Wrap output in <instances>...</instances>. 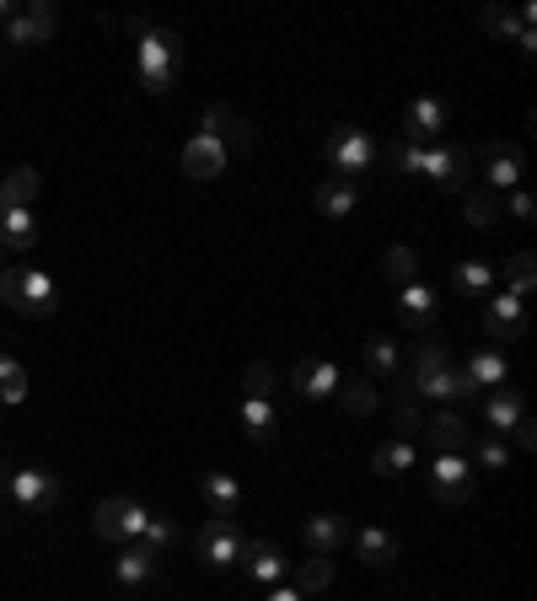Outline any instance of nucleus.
<instances>
[{"instance_id": "f257e3e1", "label": "nucleus", "mask_w": 537, "mask_h": 601, "mask_svg": "<svg viewBox=\"0 0 537 601\" xmlns=\"http://www.w3.org/2000/svg\"><path fill=\"white\" fill-rule=\"evenodd\" d=\"M387 161L398 167V172H419V178H436L441 189H452L462 194V183H468V172H473V157H468V146H393Z\"/></svg>"}, {"instance_id": "f03ea898", "label": "nucleus", "mask_w": 537, "mask_h": 601, "mask_svg": "<svg viewBox=\"0 0 537 601\" xmlns=\"http://www.w3.org/2000/svg\"><path fill=\"white\" fill-rule=\"evenodd\" d=\"M178 71H183V39H178L172 28H151L146 39L135 43V76H140V86H146L151 97L172 92Z\"/></svg>"}, {"instance_id": "7ed1b4c3", "label": "nucleus", "mask_w": 537, "mask_h": 601, "mask_svg": "<svg viewBox=\"0 0 537 601\" xmlns=\"http://www.w3.org/2000/svg\"><path fill=\"white\" fill-rule=\"evenodd\" d=\"M0 301H11L22 318H54L60 290H54V280H49L43 269L22 264V269H6V275H0Z\"/></svg>"}, {"instance_id": "20e7f679", "label": "nucleus", "mask_w": 537, "mask_h": 601, "mask_svg": "<svg viewBox=\"0 0 537 601\" xmlns=\"http://www.w3.org/2000/svg\"><path fill=\"white\" fill-rule=\"evenodd\" d=\"M329 161H333V178H344V183H355L361 172H372L376 167V146L366 129H355V124H339L329 135Z\"/></svg>"}, {"instance_id": "39448f33", "label": "nucleus", "mask_w": 537, "mask_h": 601, "mask_svg": "<svg viewBox=\"0 0 537 601\" xmlns=\"http://www.w3.org/2000/svg\"><path fill=\"white\" fill-rule=\"evenodd\" d=\"M146 522H151V511H146L140 500H129V494H108V500L97 505V516H92L97 537H108V543H140Z\"/></svg>"}, {"instance_id": "423d86ee", "label": "nucleus", "mask_w": 537, "mask_h": 601, "mask_svg": "<svg viewBox=\"0 0 537 601\" xmlns=\"http://www.w3.org/2000/svg\"><path fill=\"white\" fill-rule=\"evenodd\" d=\"M194 548H200V559H205L210 569H232V564L243 559L248 537H243V526H237V516H210Z\"/></svg>"}, {"instance_id": "0eeeda50", "label": "nucleus", "mask_w": 537, "mask_h": 601, "mask_svg": "<svg viewBox=\"0 0 537 601\" xmlns=\"http://www.w3.org/2000/svg\"><path fill=\"white\" fill-rule=\"evenodd\" d=\"M6 500H11L17 511H28V516H43V511L60 505V479H54L49 468H22V473H11Z\"/></svg>"}, {"instance_id": "6e6552de", "label": "nucleus", "mask_w": 537, "mask_h": 601, "mask_svg": "<svg viewBox=\"0 0 537 601\" xmlns=\"http://www.w3.org/2000/svg\"><path fill=\"white\" fill-rule=\"evenodd\" d=\"M447 129H452V114H447L441 97H414L409 108H404V140H409V146H430V140H441Z\"/></svg>"}, {"instance_id": "1a4fd4ad", "label": "nucleus", "mask_w": 537, "mask_h": 601, "mask_svg": "<svg viewBox=\"0 0 537 601\" xmlns=\"http://www.w3.org/2000/svg\"><path fill=\"white\" fill-rule=\"evenodd\" d=\"M49 39H54V6H49V0H33V6H17V11H11L6 43L39 49V43H49Z\"/></svg>"}, {"instance_id": "9d476101", "label": "nucleus", "mask_w": 537, "mask_h": 601, "mask_svg": "<svg viewBox=\"0 0 537 601\" xmlns=\"http://www.w3.org/2000/svg\"><path fill=\"white\" fill-rule=\"evenodd\" d=\"M484 333H490V344H516L522 333H527V301L522 296H495L490 301V312H484Z\"/></svg>"}, {"instance_id": "9b49d317", "label": "nucleus", "mask_w": 537, "mask_h": 601, "mask_svg": "<svg viewBox=\"0 0 537 601\" xmlns=\"http://www.w3.org/2000/svg\"><path fill=\"white\" fill-rule=\"evenodd\" d=\"M430 494H436L441 505L473 500V468H468V457H436V468H430Z\"/></svg>"}, {"instance_id": "f8f14e48", "label": "nucleus", "mask_w": 537, "mask_h": 601, "mask_svg": "<svg viewBox=\"0 0 537 601\" xmlns=\"http://www.w3.org/2000/svg\"><path fill=\"white\" fill-rule=\"evenodd\" d=\"M425 441L436 446L441 457H462V446L473 441V430H468V419L457 408H441L436 419H425Z\"/></svg>"}, {"instance_id": "ddd939ff", "label": "nucleus", "mask_w": 537, "mask_h": 601, "mask_svg": "<svg viewBox=\"0 0 537 601\" xmlns=\"http://www.w3.org/2000/svg\"><path fill=\"white\" fill-rule=\"evenodd\" d=\"M339 382H344V376H339V365L333 361H301L296 365V371H290V387H296V393H301V398H333V393H339Z\"/></svg>"}, {"instance_id": "4468645a", "label": "nucleus", "mask_w": 537, "mask_h": 601, "mask_svg": "<svg viewBox=\"0 0 537 601\" xmlns=\"http://www.w3.org/2000/svg\"><path fill=\"white\" fill-rule=\"evenodd\" d=\"M157 559H162V554H151L146 543H119V559H114V575H119V586H129V591L151 586V575H157Z\"/></svg>"}, {"instance_id": "2eb2a0df", "label": "nucleus", "mask_w": 537, "mask_h": 601, "mask_svg": "<svg viewBox=\"0 0 537 601\" xmlns=\"http://www.w3.org/2000/svg\"><path fill=\"white\" fill-rule=\"evenodd\" d=\"M301 537H307V554H318V559H333V548L350 537V522H344V516H333V511H323V516H307Z\"/></svg>"}, {"instance_id": "dca6fc26", "label": "nucleus", "mask_w": 537, "mask_h": 601, "mask_svg": "<svg viewBox=\"0 0 537 601\" xmlns=\"http://www.w3.org/2000/svg\"><path fill=\"white\" fill-rule=\"evenodd\" d=\"M183 172H189V178H200V183L221 178V172H226V151H221V140L194 135V140L183 146Z\"/></svg>"}, {"instance_id": "f3484780", "label": "nucleus", "mask_w": 537, "mask_h": 601, "mask_svg": "<svg viewBox=\"0 0 537 601\" xmlns=\"http://www.w3.org/2000/svg\"><path fill=\"white\" fill-rule=\"evenodd\" d=\"M39 189H43V178L33 172V167H17V172H6V178H0V215H6V210H33Z\"/></svg>"}, {"instance_id": "a211bd4d", "label": "nucleus", "mask_w": 537, "mask_h": 601, "mask_svg": "<svg viewBox=\"0 0 537 601\" xmlns=\"http://www.w3.org/2000/svg\"><path fill=\"white\" fill-rule=\"evenodd\" d=\"M33 242H39L33 210H6L0 215V253H33Z\"/></svg>"}, {"instance_id": "6ab92c4d", "label": "nucleus", "mask_w": 537, "mask_h": 601, "mask_svg": "<svg viewBox=\"0 0 537 601\" xmlns=\"http://www.w3.org/2000/svg\"><path fill=\"white\" fill-rule=\"evenodd\" d=\"M484 419H490V430H516L522 419H527V403H522V393L516 387H495L490 393V403H484Z\"/></svg>"}, {"instance_id": "aec40b11", "label": "nucleus", "mask_w": 537, "mask_h": 601, "mask_svg": "<svg viewBox=\"0 0 537 601\" xmlns=\"http://www.w3.org/2000/svg\"><path fill=\"white\" fill-rule=\"evenodd\" d=\"M398 318L409 322V328H430V322H436V290H430V285H404V290H398Z\"/></svg>"}, {"instance_id": "412c9836", "label": "nucleus", "mask_w": 537, "mask_h": 601, "mask_svg": "<svg viewBox=\"0 0 537 601\" xmlns=\"http://www.w3.org/2000/svg\"><path fill=\"white\" fill-rule=\"evenodd\" d=\"M516 183H522V151L505 146V140H495V146H490V194H505V189H516Z\"/></svg>"}, {"instance_id": "4be33fe9", "label": "nucleus", "mask_w": 537, "mask_h": 601, "mask_svg": "<svg viewBox=\"0 0 537 601\" xmlns=\"http://www.w3.org/2000/svg\"><path fill=\"white\" fill-rule=\"evenodd\" d=\"M237 564H248V580H264V586H275V580L286 575V554H280L275 543H248Z\"/></svg>"}, {"instance_id": "5701e85b", "label": "nucleus", "mask_w": 537, "mask_h": 601, "mask_svg": "<svg viewBox=\"0 0 537 601\" xmlns=\"http://www.w3.org/2000/svg\"><path fill=\"white\" fill-rule=\"evenodd\" d=\"M205 505L210 516H237V505H243V489H237V479L232 473H205Z\"/></svg>"}, {"instance_id": "b1692460", "label": "nucleus", "mask_w": 537, "mask_h": 601, "mask_svg": "<svg viewBox=\"0 0 537 601\" xmlns=\"http://www.w3.org/2000/svg\"><path fill=\"white\" fill-rule=\"evenodd\" d=\"M462 376L473 382V393H484V387H505V355H500V350H479V355H468Z\"/></svg>"}, {"instance_id": "393cba45", "label": "nucleus", "mask_w": 537, "mask_h": 601, "mask_svg": "<svg viewBox=\"0 0 537 601\" xmlns=\"http://www.w3.org/2000/svg\"><path fill=\"white\" fill-rule=\"evenodd\" d=\"M243 430H248L253 441H275V430H280V419H275V403L269 398H243Z\"/></svg>"}, {"instance_id": "a878e982", "label": "nucleus", "mask_w": 537, "mask_h": 601, "mask_svg": "<svg viewBox=\"0 0 537 601\" xmlns=\"http://www.w3.org/2000/svg\"><path fill=\"white\" fill-rule=\"evenodd\" d=\"M355 204H361V194H355V183H344V178H329V183L318 189V210L333 215V221L355 215Z\"/></svg>"}, {"instance_id": "bb28decb", "label": "nucleus", "mask_w": 537, "mask_h": 601, "mask_svg": "<svg viewBox=\"0 0 537 601\" xmlns=\"http://www.w3.org/2000/svg\"><path fill=\"white\" fill-rule=\"evenodd\" d=\"M452 285L462 296H490V290H495V269H490L484 258H462L452 269Z\"/></svg>"}, {"instance_id": "cd10ccee", "label": "nucleus", "mask_w": 537, "mask_h": 601, "mask_svg": "<svg viewBox=\"0 0 537 601\" xmlns=\"http://www.w3.org/2000/svg\"><path fill=\"white\" fill-rule=\"evenodd\" d=\"M355 548H361V559L376 564V569H387V564L398 559V537H393V532H382V526H366V532L355 537Z\"/></svg>"}, {"instance_id": "c85d7f7f", "label": "nucleus", "mask_w": 537, "mask_h": 601, "mask_svg": "<svg viewBox=\"0 0 537 601\" xmlns=\"http://www.w3.org/2000/svg\"><path fill=\"white\" fill-rule=\"evenodd\" d=\"M372 468L382 479H398V473H409L414 468V441H382L372 451Z\"/></svg>"}, {"instance_id": "c756f323", "label": "nucleus", "mask_w": 537, "mask_h": 601, "mask_svg": "<svg viewBox=\"0 0 537 601\" xmlns=\"http://www.w3.org/2000/svg\"><path fill=\"white\" fill-rule=\"evenodd\" d=\"M329 586H333V559H318V554H312V559L296 569V591H301V597H318V591H329Z\"/></svg>"}, {"instance_id": "7c9ffc66", "label": "nucleus", "mask_w": 537, "mask_h": 601, "mask_svg": "<svg viewBox=\"0 0 537 601\" xmlns=\"http://www.w3.org/2000/svg\"><path fill=\"white\" fill-rule=\"evenodd\" d=\"M500 215H505V200L500 194H490V189H479V194H468V226H495Z\"/></svg>"}, {"instance_id": "2f4dec72", "label": "nucleus", "mask_w": 537, "mask_h": 601, "mask_svg": "<svg viewBox=\"0 0 537 601\" xmlns=\"http://www.w3.org/2000/svg\"><path fill=\"white\" fill-rule=\"evenodd\" d=\"M398 371V344L393 339H366V376H393Z\"/></svg>"}, {"instance_id": "473e14b6", "label": "nucleus", "mask_w": 537, "mask_h": 601, "mask_svg": "<svg viewBox=\"0 0 537 601\" xmlns=\"http://www.w3.org/2000/svg\"><path fill=\"white\" fill-rule=\"evenodd\" d=\"M382 269H387V280L414 285V280H419V253L398 242V247H387V264H382Z\"/></svg>"}, {"instance_id": "72a5a7b5", "label": "nucleus", "mask_w": 537, "mask_h": 601, "mask_svg": "<svg viewBox=\"0 0 537 601\" xmlns=\"http://www.w3.org/2000/svg\"><path fill=\"white\" fill-rule=\"evenodd\" d=\"M479 22H484V33H490V39H522V17H516V11H505V6H484V17H479Z\"/></svg>"}, {"instance_id": "f704fd0d", "label": "nucleus", "mask_w": 537, "mask_h": 601, "mask_svg": "<svg viewBox=\"0 0 537 601\" xmlns=\"http://www.w3.org/2000/svg\"><path fill=\"white\" fill-rule=\"evenodd\" d=\"M0 398H6V403L28 398V371H22L17 355H0Z\"/></svg>"}, {"instance_id": "c9c22d12", "label": "nucleus", "mask_w": 537, "mask_h": 601, "mask_svg": "<svg viewBox=\"0 0 537 601\" xmlns=\"http://www.w3.org/2000/svg\"><path fill=\"white\" fill-rule=\"evenodd\" d=\"M505 280H511V296H533V285H537V264H533V253H516L511 264H505Z\"/></svg>"}, {"instance_id": "e433bc0d", "label": "nucleus", "mask_w": 537, "mask_h": 601, "mask_svg": "<svg viewBox=\"0 0 537 601\" xmlns=\"http://www.w3.org/2000/svg\"><path fill=\"white\" fill-rule=\"evenodd\" d=\"M253 140H258V129H253L243 114H232L226 129H221V151H226V157H232V151H253Z\"/></svg>"}, {"instance_id": "4c0bfd02", "label": "nucleus", "mask_w": 537, "mask_h": 601, "mask_svg": "<svg viewBox=\"0 0 537 601\" xmlns=\"http://www.w3.org/2000/svg\"><path fill=\"white\" fill-rule=\"evenodd\" d=\"M339 398H344V408H350V414H372V408H376L372 376H366V382H339Z\"/></svg>"}, {"instance_id": "58836bf2", "label": "nucleus", "mask_w": 537, "mask_h": 601, "mask_svg": "<svg viewBox=\"0 0 537 601\" xmlns=\"http://www.w3.org/2000/svg\"><path fill=\"white\" fill-rule=\"evenodd\" d=\"M473 451H479V462H484L490 473H505V468H511V446L500 441V436H479Z\"/></svg>"}, {"instance_id": "ea45409f", "label": "nucleus", "mask_w": 537, "mask_h": 601, "mask_svg": "<svg viewBox=\"0 0 537 601\" xmlns=\"http://www.w3.org/2000/svg\"><path fill=\"white\" fill-rule=\"evenodd\" d=\"M414 436H425V414H419L414 403H398V414H393V441H414Z\"/></svg>"}, {"instance_id": "a19ab883", "label": "nucleus", "mask_w": 537, "mask_h": 601, "mask_svg": "<svg viewBox=\"0 0 537 601\" xmlns=\"http://www.w3.org/2000/svg\"><path fill=\"white\" fill-rule=\"evenodd\" d=\"M172 537H178V526L167 522V516H151V522H146V532H140V543H146L151 554H162V548L172 543Z\"/></svg>"}, {"instance_id": "79ce46f5", "label": "nucleus", "mask_w": 537, "mask_h": 601, "mask_svg": "<svg viewBox=\"0 0 537 601\" xmlns=\"http://www.w3.org/2000/svg\"><path fill=\"white\" fill-rule=\"evenodd\" d=\"M226 119H232V108H221V103H215V108H205V114H200V135H205V140H221Z\"/></svg>"}, {"instance_id": "37998d69", "label": "nucleus", "mask_w": 537, "mask_h": 601, "mask_svg": "<svg viewBox=\"0 0 537 601\" xmlns=\"http://www.w3.org/2000/svg\"><path fill=\"white\" fill-rule=\"evenodd\" d=\"M275 393V371L269 365H248V398H269Z\"/></svg>"}, {"instance_id": "c03bdc74", "label": "nucleus", "mask_w": 537, "mask_h": 601, "mask_svg": "<svg viewBox=\"0 0 537 601\" xmlns=\"http://www.w3.org/2000/svg\"><path fill=\"white\" fill-rule=\"evenodd\" d=\"M505 215H511V221H522V226H533V221H537L533 194H511V204H505Z\"/></svg>"}, {"instance_id": "a18cd8bd", "label": "nucleus", "mask_w": 537, "mask_h": 601, "mask_svg": "<svg viewBox=\"0 0 537 601\" xmlns=\"http://www.w3.org/2000/svg\"><path fill=\"white\" fill-rule=\"evenodd\" d=\"M511 436H516V446H522V451H533V446H537V425H533V419H522Z\"/></svg>"}, {"instance_id": "49530a36", "label": "nucleus", "mask_w": 537, "mask_h": 601, "mask_svg": "<svg viewBox=\"0 0 537 601\" xmlns=\"http://www.w3.org/2000/svg\"><path fill=\"white\" fill-rule=\"evenodd\" d=\"M6 489H11V468L0 462V500H6Z\"/></svg>"}, {"instance_id": "de8ad7c7", "label": "nucleus", "mask_w": 537, "mask_h": 601, "mask_svg": "<svg viewBox=\"0 0 537 601\" xmlns=\"http://www.w3.org/2000/svg\"><path fill=\"white\" fill-rule=\"evenodd\" d=\"M269 601H307V597H301V591H275Z\"/></svg>"}, {"instance_id": "09e8293b", "label": "nucleus", "mask_w": 537, "mask_h": 601, "mask_svg": "<svg viewBox=\"0 0 537 601\" xmlns=\"http://www.w3.org/2000/svg\"><path fill=\"white\" fill-rule=\"evenodd\" d=\"M0 258H6V253H0Z\"/></svg>"}]
</instances>
